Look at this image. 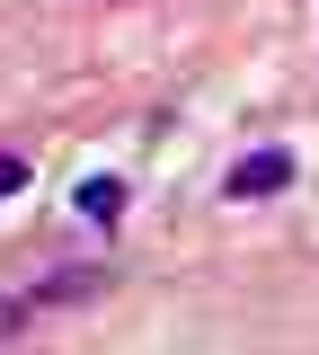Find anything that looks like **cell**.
Returning a JSON list of instances; mask_svg holds the SVG:
<instances>
[{
	"instance_id": "6da1fadb",
	"label": "cell",
	"mask_w": 319,
	"mask_h": 355,
	"mask_svg": "<svg viewBox=\"0 0 319 355\" xmlns=\"http://www.w3.org/2000/svg\"><path fill=\"white\" fill-rule=\"evenodd\" d=\"M293 187V151H248V160H230L222 196L230 205H257V196H284Z\"/></svg>"
},
{
	"instance_id": "7a4b0ae2",
	"label": "cell",
	"mask_w": 319,
	"mask_h": 355,
	"mask_svg": "<svg viewBox=\"0 0 319 355\" xmlns=\"http://www.w3.org/2000/svg\"><path fill=\"white\" fill-rule=\"evenodd\" d=\"M80 214H89V222H116V214H125V178H116V169L80 178Z\"/></svg>"
},
{
	"instance_id": "3957f363",
	"label": "cell",
	"mask_w": 319,
	"mask_h": 355,
	"mask_svg": "<svg viewBox=\"0 0 319 355\" xmlns=\"http://www.w3.org/2000/svg\"><path fill=\"white\" fill-rule=\"evenodd\" d=\"M18 187H27V160H18V151H0V205H9Z\"/></svg>"
},
{
	"instance_id": "277c9868",
	"label": "cell",
	"mask_w": 319,
	"mask_h": 355,
	"mask_svg": "<svg viewBox=\"0 0 319 355\" xmlns=\"http://www.w3.org/2000/svg\"><path fill=\"white\" fill-rule=\"evenodd\" d=\"M27 311H36V302H9V293H0V338H18V329H27Z\"/></svg>"
}]
</instances>
